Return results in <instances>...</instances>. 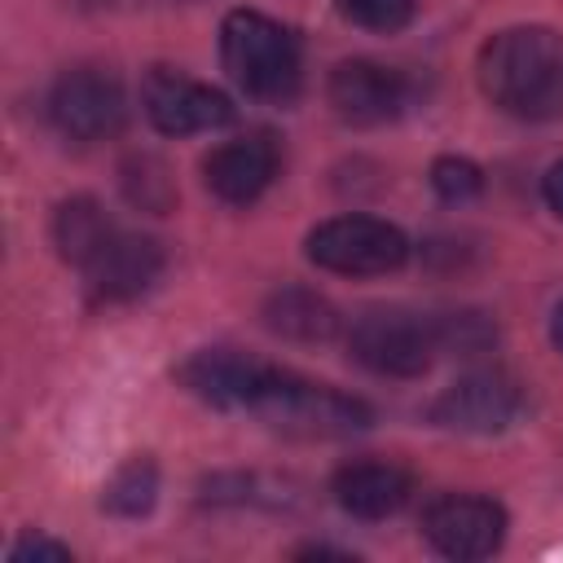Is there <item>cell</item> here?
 Masks as SVG:
<instances>
[{"label": "cell", "instance_id": "cell-1", "mask_svg": "<svg viewBox=\"0 0 563 563\" xmlns=\"http://www.w3.org/2000/svg\"><path fill=\"white\" fill-rule=\"evenodd\" d=\"M484 97L528 123L563 114V31L554 26H506L475 62Z\"/></svg>", "mask_w": 563, "mask_h": 563}, {"label": "cell", "instance_id": "cell-2", "mask_svg": "<svg viewBox=\"0 0 563 563\" xmlns=\"http://www.w3.org/2000/svg\"><path fill=\"white\" fill-rule=\"evenodd\" d=\"M246 413H255L260 422L295 440H343L374 422V409L361 396L339 391L330 383H312L277 365L264 369Z\"/></svg>", "mask_w": 563, "mask_h": 563}, {"label": "cell", "instance_id": "cell-3", "mask_svg": "<svg viewBox=\"0 0 563 563\" xmlns=\"http://www.w3.org/2000/svg\"><path fill=\"white\" fill-rule=\"evenodd\" d=\"M220 62L229 79L268 106H286L299 97L303 84V62H299V40L273 22L268 13L255 9H233L220 22Z\"/></svg>", "mask_w": 563, "mask_h": 563}, {"label": "cell", "instance_id": "cell-4", "mask_svg": "<svg viewBox=\"0 0 563 563\" xmlns=\"http://www.w3.org/2000/svg\"><path fill=\"white\" fill-rule=\"evenodd\" d=\"M347 352L356 365L383 378H418L440 356V330L431 317L409 308H369L347 330Z\"/></svg>", "mask_w": 563, "mask_h": 563}, {"label": "cell", "instance_id": "cell-5", "mask_svg": "<svg viewBox=\"0 0 563 563\" xmlns=\"http://www.w3.org/2000/svg\"><path fill=\"white\" fill-rule=\"evenodd\" d=\"M303 251L325 273L383 277V273H396L409 260V238L396 224L378 220V216H334V220H321L308 233Z\"/></svg>", "mask_w": 563, "mask_h": 563}, {"label": "cell", "instance_id": "cell-6", "mask_svg": "<svg viewBox=\"0 0 563 563\" xmlns=\"http://www.w3.org/2000/svg\"><path fill=\"white\" fill-rule=\"evenodd\" d=\"M48 119L75 145H92V141L119 136V128L128 119V97H123L119 75L106 70V66H70V70H62L53 79V88H48Z\"/></svg>", "mask_w": 563, "mask_h": 563}, {"label": "cell", "instance_id": "cell-7", "mask_svg": "<svg viewBox=\"0 0 563 563\" xmlns=\"http://www.w3.org/2000/svg\"><path fill=\"white\" fill-rule=\"evenodd\" d=\"M141 106H145V119L163 136H194V132H211V128L233 123V101L224 92H216L211 84L176 70V66L145 70Z\"/></svg>", "mask_w": 563, "mask_h": 563}, {"label": "cell", "instance_id": "cell-8", "mask_svg": "<svg viewBox=\"0 0 563 563\" xmlns=\"http://www.w3.org/2000/svg\"><path fill=\"white\" fill-rule=\"evenodd\" d=\"M523 409V387L506 369H471L431 400V422L462 435H497Z\"/></svg>", "mask_w": 563, "mask_h": 563}, {"label": "cell", "instance_id": "cell-9", "mask_svg": "<svg viewBox=\"0 0 563 563\" xmlns=\"http://www.w3.org/2000/svg\"><path fill=\"white\" fill-rule=\"evenodd\" d=\"M422 537L444 559H488L506 541V510L479 493H444L422 510Z\"/></svg>", "mask_w": 563, "mask_h": 563}, {"label": "cell", "instance_id": "cell-10", "mask_svg": "<svg viewBox=\"0 0 563 563\" xmlns=\"http://www.w3.org/2000/svg\"><path fill=\"white\" fill-rule=\"evenodd\" d=\"M325 101L330 110L343 119V123H356V128H378V123H391L405 114L409 106V79L383 62H365V57H352V62H339L325 79Z\"/></svg>", "mask_w": 563, "mask_h": 563}, {"label": "cell", "instance_id": "cell-11", "mask_svg": "<svg viewBox=\"0 0 563 563\" xmlns=\"http://www.w3.org/2000/svg\"><path fill=\"white\" fill-rule=\"evenodd\" d=\"M277 167H282V154H277L273 136L268 132H251V136H238V141L216 145L202 158V180H207V189L220 202L251 207L277 180Z\"/></svg>", "mask_w": 563, "mask_h": 563}, {"label": "cell", "instance_id": "cell-12", "mask_svg": "<svg viewBox=\"0 0 563 563\" xmlns=\"http://www.w3.org/2000/svg\"><path fill=\"white\" fill-rule=\"evenodd\" d=\"M268 361L260 356H246L238 347H202L194 352L189 361H180L176 378L185 391H194L198 400L216 405V409H251V396L264 378Z\"/></svg>", "mask_w": 563, "mask_h": 563}, {"label": "cell", "instance_id": "cell-13", "mask_svg": "<svg viewBox=\"0 0 563 563\" xmlns=\"http://www.w3.org/2000/svg\"><path fill=\"white\" fill-rule=\"evenodd\" d=\"M158 273H163V246L128 229H114V238L84 268L92 295L101 299H136L158 282Z\"/></svg>", "mask_w": 563, "mask_h": 563}, {"label": "cell", "instance_id": "cell-14", "mask_svg": "<svg viewBox=\"0 0 563 563\" xmlns=\"http://www.w3.org/2000/svg\"><path fill=\"white\" fill-rule=\"evenodd\" d=\"M330 493L352 519H391L413 497V475L400 462L361 457V462H347L334 471Z\"/></svg>", "mask_w": 563, "mask_h": 563}, {"label": "cell", "instance_id": "cell-15", "mask_svg": "<svg viewBox=\"0 0 563 563\" xmlns=\"http://www.w3.org/2000/svg\"><path fill=\"white\" fill-rule=\"evenodd\" d=\"M264 325L295 343H325L339 330V312L325 295L308 286H282L264 299Z\"/></svg>", "mask_w": 563, "mask_h": 563}, {"label": "cell", "instance_id": "cell-16", "mask_svg": "<svg viewBox=\"0 0 563 563\" xmlns=\"http://www.w3.org/2000/svg\"><path fill=\"white\" fill-rule=\"evenodd\" d=\"M114 229H119V224L106 216V207H101L97 198H70V202H62L57 216H53V242H57L62 260L75 264L79 273H84L88 260L114 238Z\"/></svg>", "mask_w": 563, "mask_h": 563}, {"label": "cell", "instance_id": "cell-17", "mask_svg": "<svg viewBox=\"0 0 563 563\" xmlns=\"http://www.w3.org/2000/svg\"><path fill=\"white\" fill-rule=\"evenodd\" d=\"M158 501V466L154 457H128L101 488V510L114 519H141Z\"/></svg>", "mask_w": 563, "mask_h": 563}, {"label": "cell", "instance_id": "cell-18", "mask_svg": "<svg viewBox=\"0 0 563 563\" xmlns=\"http://www.w3.org/2000/svg\"><path fill=\"white\" fill-rule=\"evenodd\" d=\"M334 4H339V13L352 26L378 31V35H391V31L409 26L413 22V9H418V0H334Z\"/></svg>", "mask_w": 563, "mask_h": 563}, {"label": "cell", "instance_id": "cell-19", "mask_svg": "<svg viewBox=\"0 0 563 563\" xmlns=\"http://www.w3.org/2000/svg\"><path fill=\"white\" fill-rule=\"evenodd\" d=\"M435 330H440V352L449 347L457 356H475V352H484L497 339V330H493V321L484 312H449V317H435Z\"/></svg>", "mask_w": 563, "mask_h": 563}, {"label": "cell", "instance_id": "cell-20", "mask_svg": "<svg viewBox=\"0 0 563 563\" xmlns=\"http://www.w3.org/2000/svg\"><path fill=\"white\" fill-rule=\"evenodd\" d=\"M431 185H435V194H440L444 202H466V198H475V194L484 189V172H479L471 158L444 154V158L431 163Z\"/></svg>", "mask_w": 563, "mask_h": 563}, {"label": "cell", "instance_id": "cell-21", "mask_svg": "<svg viewBox=\"0 0 563 563\" xmlns=\"http://www.w3.org/2000/svg\"><path fill=\"white\" fill-rule=\"evenodd\" d=\"M66 559H70V545L35 537V532H26L22 541L9 545V563H66Z\"/></svg>", "mask_w": 563, "mask_h": 563}, {"label": "cell", "instance_id": "cell-22", "mask_svg": "<svg viewBox=\"0 0 563 563\" xmlns=\"http://www.w3.org/2000/svg\"><path fill=\"white\" fill-rule=\"evenodd\" d=\"M541 194H545V202H550V211L563 220V158L545 172V180H541Z\"/></svg>", "mask_w": 563, "mask_h": 563}, {"label": "cell", "instance_id": "cell-23", "mask_svg": "<svg viewBox=\"0 0 563 563\" xmlns=\"http://www.w3.org/2000/svg\"><path fill=\"white\" fill-rule=\"evenodd\" d=\"M550 339H554V347L563 352V303H559L554 317H550Z\"/></svg>", "mask_w": 563, "mask_h": 563}]
</instances>
